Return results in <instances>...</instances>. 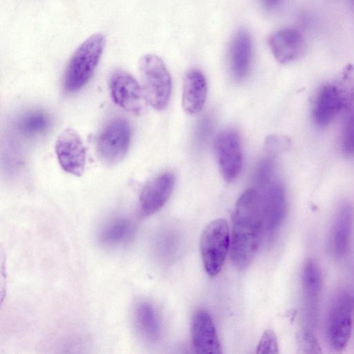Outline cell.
Returning <instances> with one entry per match:
<instances>
[{
    "mask_svg": "<svg viewBox=\"0 0 354 354\" xmlns=\"http://www.w3.org/2000/svg\"><path fill=\"white\" fill-rule=\"evenodd\" d=\"M264 233V220L259 191L245 189L237 200L232 214L230 256L239 269L254 259Z\"/></svg>",
    "mask_w": 354,
    "mask_h": 354,
    "instance_id": "cell-1",
    "label": "cell"
},
{
    "mask_svg": "<svg viewBox=\"0 0 354 354\" xmlns=\"http://www.w3.org/2000/svg\"><path fill=\"white\" fill-rule=\"evenodd\" d=\"M353 103L354 68L348 65L336 79L317 91L312 105L313 120L317 126L324 127Z\"/></svg>",
    "mask_w": 354,
    "mask_h": 354,
    "instance_id": "cell-2",
    "label": "cell"
},
{
    "mask_svg": "<svg viewBox=\"0 0 354 354\" xmlns=\"http://www.w3.org/2000/svg\"><path fill=\"white\" fill-rule=\"evenodd\" d=\"M105 44L104 35L96 33L75 50L64 74V87L68 91H77L89 81L100 60Z\"/></svg>",
    "mask_w": 354,
    "mask_h": 354,
    "instance_id": "cell-3",
    "label": "cell"
},
{
    "mask_svg": "<svg viewBox=\"0 0 354 354\" xmlns=\"http://www.w3.org/2000/svg\"><path fill=\"white\" fill-rule=\"evenodd\" d=\"M142 89L148 103L156 110L168 104L171 92L170 74L160 57L146 54L139 60Z\"/></svg>",
    "mask_w": 354,
    "mask_h": 354,
    "instance_id": "cell-4",
    "label": "cell"
},
{
    "mask_svg": "<svg viewBox=\"0 0 354 354\" xmlns=\"http://www.w3.org/2000/svg\"><path fill=\"white\" fill-rule=\"evenodd\" d=\"M200 248L207 273L216 276L222 269L230 249V234L225 219L217 218L206 225L201 234Z\"/></svg>",
    "mask_w": 354,
    "mask_h": 354,
    "instance_id": "cell-5",
    "label": "cell"
},
{
    "mask_svg": "<svg viewBox=\"0 0 354 354\" xmlns=\"http://www.w3.org/2000/svg\"><path fill=\"white\" fill-rule=\"evenodd\" d=\"M354 295L344 291L334 299L328 317L327 337L330 346L337 351L348 345L353 329Z\"/></svg>",
    "mask_w": 354,
    "mask_h": 354,
    "instance_id": "cell-6",
    "label": "cell"
},
{
    "mask_svg": "<svg viewBox=\"0 0 354 354\" xmlns=\"http://www.w3.org/2000/svg\"><path fill=\"white\" fill-rule=\"evenodd\" d=\"M131 140V128L123 118L109 121L98 136L97 148L102 161L113 165L119 162L126 155Z\"/></svg>",
    "mask_w": 354,
    "mask_h": 354,
    "instance_id": "cell-7",
    "label": "cell"
},
{
    "mask_svg": "<svg viewBox=\"0 0 354 354\" xmlns=\"http://www.w3.org/2000/svg\"><path fill=\"white\" fill-rule=\"evenodd\" d=\"M109 88L113 102L122 109L134 115L145 112L148 102L142 87L129 73L115 71L110 76Z\"/></svg>",
    "mask_w": 354,
    "mask_h": 354,
    "instance_id": "cell-8",
    "label": "cell"
},
{
    "mask_svg": "<svg viewBox=\"0 0 354 354\" xmlns=\"http://www.w3.org/2000/svg\"><path fill=\"white\" fill-rule=\"evenodd\" d=\"M220 171L223 179L232 182L239 175L242 168L240 138L233 129L220 132L214 142Z\"/></svg>",
    "mask_w": 354,
    "mask_h": 354,
    "instance_id": "cell-9",
    "label": "cell"
},
{
    "mask_svg": "<svg viewBox=\"0 0 354 354\" xmlns=\"http://www.w3.org/2000/svg\"><path fill=\"white\" fill-rule=\"evenodd\" d=\"M261 194L264 220V233L272 236L280 227L286 216L287 201L283 184L272 180L265 187L257 189Z\"/></svg>",
    "mask_w": 354,
    "mask_h": 354,
    "instance_id": "cell-10",
    "label": "cell"
},
{
    "mask_svg": "<svg viewBox=\"0 0 354 354\" xmlns=\"http://www.w3.org/2000/svg\"><path fill=\"white\" fill-rule=\"evenodd\" d=\"M55 153L62 168L75 176H81L86 166V149L80 135L73 129L64 130L55 142Z\"/></svg>",
    "mask_w": 354,
    "mask_h": 354,
    "instance_id": "cell-11",
    "label": "cell"
},
{
    "mask_svg": "<svg viewBox=\"0 0 354 354\" xmlns=\"http://www.w3.org/2000/svg\"><path fill=\"white\" fill-rule=\"evenodd\" d=\"M353 230V209L348 203L336 211L330 234L329 247L333 257L340 260L349 252Z\"/></svg>",
    "mask_w": 354,
    "mask_h": 354,
    "instance_id": "cell-12",
    "label": "cell"
},
{
    "mask_svg": "<svg viewBox=\"0 0 354 354\" xmlns=\"http://www.w3.org/2000/svg\"><path fill=\"white\" fill-rule=\"evenodd\" d=\"M301 290L306 318L309 328L313 326L317 317L322 288V276L319 264L312 259L304 263L301 274Z\"/></svg>",
    "mask_w": 354,
    "mask_h": 354,
    "instance_id": "cell-13",
    "label": "cell"
},
{
    "mask_svg": "<svg viewBox=\"0 0 354 354\" xmlns=\"http://www.w3.org/2000/svg\"><path fill=\"white\" fill-rule=\"evenodd\" d=\"M174 181L173 174L165 172L145 185L140 196V209L144 215L153 214L164 206L172 193Z\"/></svg>",
    "mask_w": 354,
    "mask_h": 354,
    "instance_id": "cell-14",
    "label": "cell"
},
{
    "mask_svg": "<svg viewBox=\"0 0 354 354\" xmlns=\"http://www.w3.org/2000/svg\"><path fill=\"white\" fill-rule=\"evenodd\" d=\"M192 340L194 348L198 353H221L214 322L209 313L205 310H198L193 317Z\"/></svg>",
    "mask_w": 354,
    "mask_h": 354,
    "instance_id": "cell-15",
    "label": "cell"
},
{
    "mask_svg": "<svg viewBox=\"0 0 354 354\" xmlns=\"http://www.w3.org/2000/svg\"><path fill=\"white\" fill-rule=\"evenodd\" d=\"M269 45L275 59L283 64L297 59L305 50L304 37L297 30L290 28L272 34Z\"/></svg>",
    "mask_w": 354,
    "mask_h": 354,
    "instance_id": "cell-16",
    "label": "cell"
},
{
    "mask_svg": "<svg viewBox=\"0 0 354 354\" xmlns=\"http://www.w3.org/2000/svg\"><path fill=\"white\" fill-rule=\"evenodd\" d=\"M207 93L205 77L197 69L189 70L185 75L183 84L182 106L190 115L198 113L203 109Z\"/></svg>",
    "mask_w": 354,
    "mask_h": 354,
    "instance_id": "cell-17",
    "label": "cell"
},
{
    "mask_svg": "<svg viewBox=\"0 0 354 354\" xmlns=\"http://www.w3.org/2000/svg\"><path fill=\"white\" fill-rule=\"evenodd\" d=\"M252 45L247 32L241 30L234 37L230 46V71L236 80H242L247 75L252 59Z\"/></svg>",
    "mask_w": 354,
    "mask_h": 354,
    "instance_id": "cell-18",
    "label": "cell"
},
{
    "mask_svg": "<svg viewBox=\"0 0 354 354\" xmlns=\"http://www.w3.org/2000/svg\"><path fill=\"white\" fill-rule=\"evenodd\" d=\"M133 319L138 332L145 339L149 342L158 339L161 333L160 322L152 304L139 302L134 308Z\"/></svg>",
    "mask_w": 354,
    "mask_h": 354,
    "instance_id": "cell-19",
    "label": "cell"
},
{
    "mask_svg": "<svg viewBox=\"0 0 354 354\" xmlns=\"http://www.w3.org/2000/svg\"><path fill=\"white\" fill-rule=\"evenodd\" d=\"M133 233V225L125 218H118L109 222L100 233V241L106 246H116L126 242Z\"/></svg>",
    "mask_w": 354,
    "mask_h": 354,
    "instance_id": "cell-20",
    "label": "cell"
},
{
    "mask_svg": "<svg viewBox=\"0 0 354 354\" xmlns=\"http://www.w3.org/2000/svg\"><path fill=\"white\" fill-rule=\"evenodd\" d=\"M50 118L42 111H33L24 115L18 122L19 129L28 136L44 133L50 127Z\"/></svg>",
    "mask_w": 354,
    "mask_h": 354,
    "instance_id": "cell-21",
    "label": "cell"
},
{
    "mask_svg": "<svg viewBox=\"0 0 354 354\" xmlns=\"http://www.w3.org/2000/svg\"><path fill=\"white\" fill-rule=\"evenodd\" d=\"M341 147L348 157H354V103L346 109L344 120Z\"/></svg>",
    "mask_w": 354,
    "mask_h": 354,
    "instance_id": "cell-22",
    "label": "cell"
},
{
    "mask_svg": "<svg viewBox=\"0 0 354 354\" xmlns=\"http://www.w3.org/2000/svg\"><path fill=\"white\" fill-rule=\"evenodd\" d=\"M273 161L271 157H267L260 162L255 175V181L258 189L265 187L273 180Z\"/></svg>",
    "mask_w": 354,
    "mask_h": 354,
    "instance_id": "cell-23",
    "label": "cell"
},
{
    "mask_svg": "<svg viewBox=\"0 0 354 354\" xmlns=\"http://www.w3.org/2000/svg\"><path fill=\"white\" fill-rule=\"evenodd\" d=\"M278 340L275 333L267 329L263 334L257 347V353H278Z\"/></svg>",
    "mask_w": 354,
    "mask_h": 354,
    "instance_id": "cell-24",
    "label": "cell"
},
{
    "mask_svg": "<svg viewBox=\"0 0 354 354\" xmlns=\"http://www.w3.org/2000/svg\"><path fill=\"white\" fill-rule=\"evenodd\" d=\"M299 344L304 353H319L321 348L311 328H305L299 336Z\"/></svg>",
    "mask_w": 354,
    "mask_h": 354,
    "instance_id": "cell-25",
    "label": "cell"
},
{
    "mask_svg": "<svg viewBox=\"0 0 354 354\" xmlns=\"http://www.w3.org/2000/svg\"><path fill=\"white\" fill-rule=\"evenodd\" d=\"M263 4L268 8H273L278 6L281 0H262Z\"/></svg>",
    "mask_w": 354,
    "mask_h": 354,
    "instance_id": "cell-26",
    "label": "cell"
},
{
    "mask_svg": "<svg viewBox=\"0 0 354 354\" xmlns=\"http://www.w3.org/2000/svg\"><path fill=\"white\" fill-rule=\"evenodd\" d=\"M353 1L354 2V0H353Z\"/></svg>",
    "mask_w": 354,
    "mask_h": 354,
    "instance_id": "cell-27",
    "label": "cell"
}]
</instances>
